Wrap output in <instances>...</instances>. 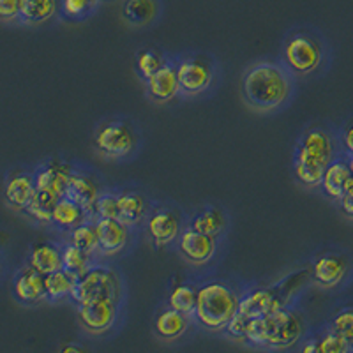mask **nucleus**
Returning a JSON list of instances; mask_svg holds the SVG:
<instances>
[{"instance_id": "25", "label": "nucleus", "mask_w": 353, "mask_h": 353, "mask_svg": "<svg viewBox=\"0 0 353 353\" xmlns=\"http://www.w3.org/2000/svg\"><path fill=\"white\" fill-rule=\"evenodd\" d=\"M20 21L28 25L46 23L61 11V0H20Z\"/></svg>"}, {"instance_id": "33", "label": "nucleus", "mask_w": 353, "mask_h": 353, "mask_svg": "<svg viewBox=\"0 0 353 353\" xmlns=\"http://www.w3.org/2000/svg\"><path fill=\"white\" fill-rule=\"evenodd\" d=\"M198 290L193 285H179L170 293V305L188 316H194Z\"/></svg>"}, {"instance_id": "27", "label": "nucleus", "mask_w": 353, "mask_h": 353, "mask_svg": "<svg viewBox=\"0 0 353 353\" xmlns=\"http://www.w3.org/2000/svg\"><path fill=\"white\" fill-rule=\"evenodd\" d=\"M78 276L69 272V270L61 269L55 272L44 276V286H46V299L50 302L64 301L65 297H71L72 288L77 285Z\"/></svg>"}, {"instance_id": "11", "label": "nucleus", "mask_w": 353, "mask_h": 353, "mask_svg": "<svg viewBox=\"0 0 353 353\" xmlns=\"http://www.w3.org/2000/svg\"><path fill=\"white\" fill-rule=\"evenodd\" d=\"M97 253L115 256L129 244V226L119 217H96Z\"/></svg>"}, {"instance_id": "15", "label": "nucleus", "mask_w": 353, "mask_h": 353, "mask_svg": "<svg viewBox=\"0 0 353 353\" xmlns=\"http://www.w3.org/2000/svg\"><path fill=\"white\" fill-rule=\"evenodd\" d=\"M353 184V173L350 168L348 156L345 152L339 154L336 159L325 168V173L321 176V191L327 198L339 201L346 189Z\"/></svg>"}, {"instance_id": "8", "label": "nucleus", "mask_w": 353, "mask_h": 353, "mask_svg": "<svg viewBox=\"0 0 353 353\" xmlns=\"http://www.w3.org/2000/svg\"><path fill=\"white\" fill-rule=\"evenodd\" d=\"M182 96H198L212 85L214 65L207 57H184L176 64Z\"/></svg>"}, {"instance_id": "20", "label": "nucleus", "mask_w": 353, "mask_h": 353, "mask_svg": "<svg viewBox=\"0 0 353 353\" xmlns=\"http://www.w3.org/2000/svg\"><path fill=\"white\" fill-rule=\"evenodd\" d=\"M36 194V181H34V173L18 172L9 176L6 182L4 196L6 201L11 205L12 209L23 210Z\"/></svg>"}, {"instance_id": "18", "label": "nucleus", "mask_w": 353, "mask_h": 353, "mask_svg": "<svg viewBox=\"0 0 353 353\" xmlns=\"http://www.w3.org/2000/svg\"><path fill=\"white\" fill-rule=\"evenodd\" d=\"M99 194V185H97V182L94 181V176L90 175V173L80 172V170H74V172L71 173L64 196L74 200L77 203H80L87 212L92 214L94 203H96Z\"/></svg>"}, {"instance_id": "37", "label": "nucleus", "mask_w": 353, "mask_h": 353, "mask_svg": "<svg viewBox=\"0 0 353 353\" xmlns=\"http://www.w3.org/2000/svg\"><path fill=\"white\" fill-rule=\"evenodd\" d=\"M329 327L332 330H336V332L341 334L343 337L352 334L353 332V307H345L341 309L339 313H336V316L332 318Z\"/></svg>"}, {"instance_id": "12", "label": "nucleus", "mask_w": 353, "mask_h": 353, "mask_svg": "<svg viewBox=\"0 0 353 353\" xmlns=\"http://www.w3.org/2000/svg\"><path fill=\"white\" fill-rule=\"evenodd\" d=\"M176 248L185 260L194 265H201L207 263L216 254L217 242L212 235H205L189 226L188 230H182L176 239Z\"/></svg>"}, {"instance_id": "31", "label": "nucleus", "mask_w": 353, "mask_h": 353, "mask_svg": "<svg viewBox=\"0 0 353 353\" xmlns=\"http://www.w3.org/2000/svg\"><path fill=\"white\" fill-rule=\"evenodd\" d=\"M92 254L94 253H88V251H85V249L78 248L74 244L64 245V249H62V263H64V269L80 277L81 274L87 272L92 267Z\"/></svg>"}, {"instance_id": "29", "label": "nucleus", "mask_w": 353, "mask_h": 353, "mask_svg": "<svg viewBox=\"0 0 353 353\" xmlns=\"http://www.w3.org/2000/svg\"><path fill=\"white\" fill-rule=\"evenodd\" d=\"M57 200H59V196H55V194L36 189V194L32 196V200L28 201V205L23 209V212L27 214L28 217H32L36 223H41V225H52V214Z\"/></svg>"}, {"instance_id": "7", "label": "nucleus", "mask_w": 353, "mask_h": 353, "mask_svg": "<svg viewBox=\"0 0 353 353\" xmlns=\"http://www.w3.org/2000/svg\"><path fill=\"white\" fill-rule=\"evenodd\" d=\"M105 295L121 297V283L119 276L108 267H90L87 272L78 277L77 285L72 288L71 299L77 305H83L90 301H96Z\"/></svg>"}, {"instance_id": "32", "label": "nucleus", "mask_w": 353, "mask_h": 353, "mask_svg": "<svg viewBox=\"0 0 353 353\" xmlns=\"http://www.w3.org/2000/svg\"><path fill=\"white\" fill-rule=\"evenodd\" d=\"M165 64H168L166 61V57L163 55V52L154 48H147V50H140L137 53V71L138 77L141 80H149L152 74H156L161 68Z\"/></svg>"}, {"instance_id": "4", "label": "nucleus", "mask_w": 353, "mask_h": 353, "mask_svg": "<svg viewBox=\"0 0 353 353\" xmlns=\"http://www.w3.org/2000/svg\"><path fill=\"white\" fill-rule=\"evenodd\" d=\"M241 297L232 286L219 281L205 283L198 288L194 318L209 330H223L239 311Z\"/></svg>"}, {"instance_id": "19", "label": "nucleus", "mask_w": 353, "mask_h": 353, "mask_svg": "<svg viewBox=\"0 0 353 353\" xmlns=\"http://www.w3.org/2000/svg\"><path fill=\"white\" fill-rule=\"evenodd\" d=\"M279 307H283L281 301L276 295V292L269 288L253 290L245 297H241V302H239V313L248 316L249 320L258 316H267V314L274 313Z\"/></svg>"}, {"instance_id": "42", "label": "nucleus", "mask_w": 353, "mask_h": 353, "mask_svg": "<svg viewBox=\"0 0 353 353\" xmlns=\"http://www.w3.org/2000/svg\"><path fill=\"white\" fill-rule=\"evenodd\" d=\"M62 352H85V348H81V346L78 345H69V346H64Z\"/></svg>"}, {"instance_id": "40", "label": "nucleus", "mask_w": 353, "mask_h": 353, "mask_svg": "<svg viewBox=\"0 0 353 353\" xmlns=\"http://www.w3.org/2000/svg\"><path fill=\"white\" fill-rule=\"evenodd\" d=\"M339 209H341V214L348 221H353V184L346 189L343 196L339 198Z\"/></svg>"}, {"instance_id": "21", "label": "nucleus", "mask_w": 353, "mask_h": 353, "mask_svg": "<svg viewBox=\"0 0 353 353\" xmlns=\"http://www.w3.org/2000/svg\"><path fill=\"white\" fill-rule=\"evenodd\" d=\"M189 325H191V316L181 313L173 309L172 305L166 309H163L156 318V323H154V329L156 334L165 339V341H175V339H181L185 332H188Z\"/></svg>"}, {"instance_id": "36", "label": "nucleus", "mask_w": 353, "mask_h": 353, "mask_svg": "<svg viewBox=\"0 0 353 353\" xmlns=\"http://www.w3.org/2000/svg\"><path fill=\"white\" fill-rule=\"evenodd\" d=\"M94 217H119V194L101 193L92 209Z\"/></svg>"}, {"instance_id": "17", "label": "nucleus", "mask_w": 353, "mask_h": 353, "mask_svg": "<svg viewBox=\"0 0 353 353\" xmlns=\"http://www.w3.org/2000/svg\"><path fill=\"white\" fill-rule=\"evenodd\" d=\"M14 295L23 304H37L46 299V286H44V276L37 272L34 267H23L14 277L12 283Z\"/></svg>"}, {"instance_id": "23", "label": "nucleus", "mask_w": 353, "mask_h": 353, "mask_svg": "<svg viewBox=\"0 0 353 353\" xmlns=\"http://www.w3.org/2000/svg\"><path fill=\"white\" fill-rule=\"evenodd\" d=\"M28 265L34 267L43 276H48V274L55 272V270L64 269V263H62V249L50 244V242L36 244L32 248V251H30V256H28Z\"/></svg>"}, {"instance_id": "10", "label": "nucleus", "mask_w": 353, "mask_h": 353, "mask_svg": "<svg viewBox=\"0 0 353 353\" xmlns=\"http://www.w3.org/2000/svg\"><path fill=\"white\" fill-rule=\"evenodd\" d=\"M145 228L156 248H166V245L176 242L179 235L182 233L181 212L172 207H157L147 217Z\"/></svg>"}, {"instance_id": "43", "label": "nucleus", "mask_w": 353, "mask_h": 353, "mask_svg": "<svg viewBox=\"0 0 353 353\" xmlns=\"http://www.w3.org/2000/svg\"><path fill=\"white\" fill-rule=\"evenodd\" d=\"M345 339H346V341H348L350 350H352V352H353V332H352V334H348V336H346Z\"/></svg>"}, {"instance_id": "34", "label": "nucleus", "mask_w": 353, "mask_h": 353, "mask_svg": "<svg viewBox=\"0 0 353 353\" xmlns=\"http://www.w3.org/2000/svg\"><path fill=\"white\" fill-rule=\"evenodd\" d=\"M316 339V352L320 353H350L348 341L339 332L332 330L330 327H327L323 330V334H320Z\"/></svg>"}, {"instance_id": "2", "label": "nucleus", "mask_w": 353, "mask_h": 353, "mask_svg": "<svg viewBox=\"0 0 353 353\" xmlns=\"http://www.w3.org/2000/svg\"><path fill=\"white\" fill-rule=\"evenodd\" d=\"M341 140L323 128H311L304 132L295 150V176L307 188H320L327 166L343 154Z\"/></svg>"}, {"instance_id": "35", "label": "nucleus", "mask_w": 353, "mask_h": 353, "mask_svg": "<svg viewBox=\"0 0 353 353\" xmlns=\"http://www.w3.org/2000/svg\"><path fill=\"white\" fill-rule=\"evenodd\" d=\"M101 0H61L62 17L69 20H83L97 9Z\"/></svg>"}, {"instance_id": "30", "label": "nucleus", "mask_w": 353, "mask_h": 353, "mask_svg": "<svg viewBox=\"0 0 353 353\" xmlns=\"http://www.w3.org/2000/svg\"><path fill=\"white\" fill-rule=\"evenodd\" d=\"M69 244L85 249L88 253H97V228L96 217H88L87 221L80 223L78 226L68 232Z\"/></svg>"}, {"instance_id": "41", "label": "nucleus", "mask_w": 353, "mask_h": 353, "mask_svg": "<svg viewBox=\"0 0 353 353\" xmlns=\"http://www.w3.org/2000/svg\"><path fill=\"white\" fill-rule=\"evenodd\" d=\"M339 140H341L343 150H345L346 156H353V122L350 125H346Z\"/></svg>"}, {"instance_id": "3", "label": "nucleus", "mask_w": 353, "mask_h": 353, "mask_svg": "<svg viewBox=\"0 0 353 353\" xmlns=\"http://www.w3.org/2000/svg\"><path fill=\"white\" fill-rule=\"evenodd\" d=\"M304 336V320L299 313L286 307L276 309L267 316L249 320L245 341L258 348H292Z\"/></svg>"}, {"instance_id": "24", "label": "nucleus", "mask_w": 353, "mask_h": 353, "mask_svg": "<svg viewBox=\"0 0 353 353\" xmlns=\"http://www.w3.org/2000/svg\"><path fill=\"white\" fill-rule=\"evenodd\" d=\"M161 12L159 0H125L122 6V17L134 27H147Z\"/></svg>"}, {"instance_id": "9", "label": "nucleus", "mask_w": 353, "mask_h": 353, "mask_svg": "<svg viewBox=\"0 0 353 353\" xmlns=\"http://www.w3.org/2000/svg\"><path fill=\"white\" fill-rule=\"evenodd\" d=\"M121 297L105 295L83 305H78V320L83 329L90 334H105L115 325L119 316Z\"/></svg>"}, {"instance_id": "39", "label": "nucleus", "mask_w": 353, "mask_h": 353, "mask_svg": "<svg viewBox=\"0 0 353 353\" xmlns=\"http://www.w3.org/2000/svg\"><path fill=\"white\" fill-rule=\"evenodd\" d=\"M21 2L20 0H0V20L14 21L20 20Z\"/></svg>"}, {"instance_id": "38", "label": "nucleus", "mask_w": 353, "mask_h": 353, "mask_svg": "<svg viewBox=\"0 0 353 353\" xmlns=\"http://www.w3.org/2000/svg\"><path fill=\"white\" fill-rule=\"evenodd\" d=\"M248 327H249V318L237 311V313L232 316V320L226 323L225 330L228 332V336L232 337V339H235V341H245Z\"/></svg>"}, {"instance_id": "44", "label": "nucleus", "mask_w": 353, "mask_h": 353, "mask_svg": "<svg viewBox=\"0 0 353 353\" xmlns=\"http://www.w3.org/2000/svg\"><path fill=\"white\" fill-rule=\"evenodd\" d=\"M348 163H350V168H352V173H353V156H348Z\"/></svg>"}, {"instance_id": "5", "label": "nucleus", "mask_w": 353, "mask_h": 353, "mask_svg": "<svg viewBox=\"0 0 353 353\" xmlns=\"http://www.w3.org/2000/svg\"><path fill=\"white\" fill-rule=\"evenodd\" d=\"M285 68L293 74L305 77L316 71L323 62V46L313 34L297 32L286 39L283 48Z\"/></svg>"}, {"instance_id": "14", "label": "nucleus", "mask_w": 353, "mask_h": 353, "mask_svg": "<svg viewBox=\"0 0 353 353\" xmlns=\"http://www.w3.org/2000/svg\"><path fill=\"white\" fill-rule=\"evenodd\" d=\"M350 270V261L345 254L325 253L318 256L313 263V279L321 288H336L345 281Z\"/></svg>"}, {"instance_id": "13", "label": "nucleus", "mask_w": 353, "mask_h": 353, "mask_svg": "<svg viewBox=\"0 0 353 353\" xmlns=\"http://www.w3.org/2000/svg\"><path fill=\"white\" fill-rule=\"evenodd\" d=\"M74 172L69 163L61 159L46 161L44 165L34 172V181H36V189L39 191H46L55 196H64L65 188H68L69 176Z\"/></svg>"}, {"instance_id": "1", "label": "nucleus", "mask_w": 353, "mask_h": 353, "mask_svg": "<svg viewBox=\"0 0 353 353\" xmlns=\"http://www.w3.org/2000/svg\"><path fill=\"white\" fill-rule=\"evenodd\" d=\"M292 74L285 65L258 62L242 78V96L251 108L272 112L286 105L292 96Z\"/></svg>"}, {"instance_id": "6", "label": "nucleus", "mask_w": 353, "mask_h": 353, "mask_svg": "<svg viewBox=\"0 0 353 353\" xmlns=\"http://www.w3.org/2000/svg\"><path fill=\"white\" fill-rule=\"evenodd\" d=\"M94 143L103 156L110 159H124L137 149L138 134L129 122L108 121L97 128Z\"/></svg>"}, {"instance_id": "22", "label": "nucleus", "mask_w": 353, "mask_h": 353, "mask_svg": "<svg viewBox=\"0 0 353 353\" xmlns=\"http://www.w3.org/2000/svg\"><path fill=\"white\" fill-rule=\"evenodd\" d=\"M88 217L94 216L87 212L80 203H77V201L68 196H61L57 200L55 207H53L52 225H55L59 230H64V232H71L74 226L87 221Z\"/></svg>"}, {"instance_id": "16", "label": "nucleus", "mask_w": 353, "mask_h": 353, "mask_svg": "<svg viewBox=\"0 0 353 353\" xmlns=\"http://www.w3.org/2000/svg\"><path fill=\"white\" fill-rule=\"evenodd\" d=\"M145 92L154 103H168L176 94H181L176 65L168 62L156 74H152L149 80H145Z\"/></svg>"}, {"instance_id": "26", "label": "nucleus", "mask_w": 353, "mask_h": 353, "mask_svg": "<svg viewBox=\"0 0 353 353\" xmlns=\"http://www.w3.org/2000/svg\"><path fill=\"white\" fill-rule=\"evenodd\" d=\"M147 216V198L134 191H125L119 194V219L128 226L141 223Z\"/></svg>"}, {"instance_id": "28", "label": "nucleus", "mask_w": 353, "mask_h": 353, "mask_svg": "<svg viewBox=\"0 0 353 353\" xmlns=\"http://www.w3.org/2000/svg\"><path fill=\"white\" fill-rule=\"evenodd\" d=\"M191 228L205 233V235L217 237L226 228L225 212L217 207H205L200 212L194 214V217L191 219Z\"/></svg>"}]
</instances>
